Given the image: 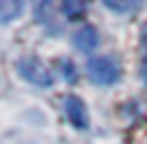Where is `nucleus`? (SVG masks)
<instances>
[{
  "label": "nucleus",
  "instance_id": "f257e3e1",
  "mask_svg": "<svg viewBox=\"0 0 147 144\" xmlns=\"http://www.w3.org/2000/svg\"><path fill=\"white\" fill-rule=\"evenodd\" d=\"M17 73H20L22 81L32 83V86H39V88H49L54 83V76L49 71V66L39 56H22L17 61Z\"/></svg>",
  "mask_w": 147,
  "mask_h": 144
},
{
  "label": "nucleus",
  "instance_id": "f03ea898",
  "mask_svg": "<svg viewBox=\"0 0 147 144\" xmlns=\"http://www.w3.org/2000/svg\"><path fill=\"white\" fill-rule=\"evenodd\" d=\"M88 78L96 86H113L120 81V64L115 56H96L88 61Z\"/></svg>",
  "mask_w": 147,
  "mask_h": 144
},
{
  "label": "nucleus",
  "instance_id": "7ed1b4c3",
  "mask_svg": "<svg viewBox=\"0 0 147 144\" xmlns=\"http://www.w3.org/2000/svg\"><path fill=\"white\" fill-rule=\"evenodd\" d=\"M64 115H66L69 125H71L74 129H79V132L88 129V125H91L88 108H86V103L79 95H66V98H64Z\"/></svg>",
  "mask_w": 147,
  "mask_h": 144
},
{
  "label": "nucleus",
  "instance_id": "20e7f679",
  "mask_svg": "<svg viewBox=\"0 0 147 144\" xmlns=\"http://www.w3.org/2000/svg\"><path fill=\"white\" fill-rule=\"evenodd\" d=\"M74 46H76L79 52H84V54L93 52L96 46H98V32H96L93 27H81V29L74 34Z\"/></svg>",
  "mask_w": 147,
  "mask_h": 144
},
{
  "label": "nucleus",
  "instance_id": "39448f33",
  "mask_svg": "<svg viewBox=\"0 0 147 144\" xmlns=\"http://www.w3.org/2000/svg\"><path fill=\"white\" fill-rule=\"evenodd\" d=\"M22 10H25V3L20 0H0V22H10L20 17Z\"/></svg>",
  "mask_w": 147,
  "mask_h": 144
},
{
  "label": "nucleus",
  "instance_id": "423d86ee",
  "mask_svg": "<svg viewBox=\"0 0 147 144\" xmlns=\"http://www.w3.org/2000/svg\"><path fill=\"white\" fill-rule=\"evenodd\" d=\"M61 10H64V17L79 20V17H84V12L88 10V5L81 3V0H69V3H61Z\"/></svg>",
  "mask_w": 147,
  "mask_h": 144
},
{
  "label": "nucleus",
  "instance_id": "0eeeda50",
  "mask_svg": "<svg viewBox=\"0 0 147 144\" xmlns=\"http://www.w3.org/2000/svg\"><path fill=\"white\" fill-rule=\"evenodd\" d=\"M103 5H105V10H113V12H118V15H125V12H132V10H137V7H140V3H135V0H130V3H118V0H105Z\"/></svg>",
  "mask_w": 147,
  "mask_h": 144
},
{
  "label": "nucleus",
  "instance_id": "6e6552de",
  "mask_svg": "<svg viewBox=\"0 0 147 144\" xmlns=\"http://www.w3.org/2000/svg\"><path fill=\"white\" fill-rule=\"evenodd\" d=\"M61 66H64V78L66 81H76V71H74V64L71 61H61Z\"/></svg>",
  "mask_w": 147,
  "mask_h": 144
},
{
  "label": "nucleus",
  "instance_id": "1a4fd4ad",
  "mask_svg": "<svg viewBox=\"0 0 147 144\" xmlns=\"http://www.w3.org/2000/svg\"><path fill=\"white\" fill-rule=\"evenodd\" d=\"M140 76H142V81L147 83V56L142 59V66H140Z\"/></svg>",
  "mask_w": 147,
  "mask_h": 144
}]
</instances>
